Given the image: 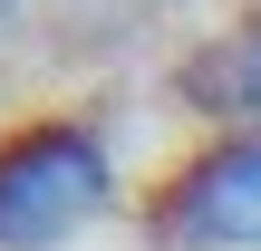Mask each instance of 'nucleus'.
<instances>
[{"label":"nucleus","instance_id":"nucleus-2","mask_svg":"<svg viewBox=\"0 0 261 251\" xmlns=\"http://www.w3.org/2000/svg\"><path fill=\"white\" fill-rule=\"evenodd\" d=\"M145 232L165 251H261V126H223L213 145H194L145 193Z\"/></svg>","mask_w":261,"mask_h":251},{"label":"nucleus","instance_id":"nucleus-1","mask_svg":"<svg viewBox=\"0 0 261 251\" xmlns=\"http://www.w3.org/2000/svg\"><path fill=\"white\" fill-rule=\"evenodd\" d=\"M116 193V155L87 116H29L0 135V251H48L87 232Z\"/></svg>","mask_w":261,"mask_h":251},{"label":"nucleus","instance_id":"nucleus-3","mask_svg":"<svg viewBox=\"0 0 261 251\" xmlns=\"http://www.w3.org/2000/svg\"><path fill=\"white\" fill-rule=\"evenodd\" d=\"M174 97L213 126H261V0L242 19H223L184 68H174Z\"/></svg>","mask_w":261,"mask_h":251}]
</instances>
